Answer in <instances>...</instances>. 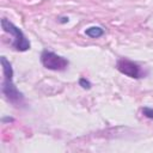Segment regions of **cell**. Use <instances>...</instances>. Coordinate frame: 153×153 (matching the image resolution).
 <instances>
[{
    "label": "cell",
    "instance_id": "8992f818",
    "mask_svg": "<svg viewBox=\"0 0 153 153\" xmlns=\"http://www.w3.org/2000/svg\"><path fill=\"white\" fill-rule=\"evenodd\" d=\"M142 114H143L145 117L153 120V109H152V108H149V106H143V108H142Z\"/></svg>",
    "mask_w": 153,
    "mask_h": 153
},
{
    "label": "cell",
    "instance_id": "ba28073f",
    "mask_svg": "<svg viewBox=\"0 0 153 153\" xmlns=\"http://www.w3.org/2000/svg\"><path fill=\"white\" fill-rule=\"evenodd\" d=\"M60 22H61V23H66V22H68V18H66V17H65V18H61Z\"/></svg>",
    "mask_w": 153,
    "mask_h": 153
},
{
    "label": "cell",
    "instance_id": "3957f363",
    "mask_svg": "<svg viewBox=\"0 0 153 153\" xmlns=\"http://www.w3.org/2000/svg\"><path fill=\"white\" fill-rule=\"evenodd\" d=\"M41 62L47 69L56 71V72L65 71L69 65V62L66 57H63L61 55H57L56 53L50 51V50H43L42 51Z\"/></svg>",
    "mask_w": 153,
    "mask_h": 153
},
{
    "label": "cell",
    "instance_id": "277c9868",
    "mask_svg": "<svg viewBox=\"0 0 153 153\" xmlns=\"http://www.w3.org/2000/svg\"><path fill=\"white\" fill-rule=\"evenodd\" d=\"M116 68L122 74H124L129 78H133V79H139V78L143 76V72H142L141 67L137 63H135L134 61L128 60L126 57H122V59L117 60Z\"/></svg>",
    "mask_w": 153,
    "mask_h": 153
},
{
    "label": "cell",
    "instance_id": "52a82bcc",
    "mask_svg": "<svg viewBox=\"0 0 153 153\" xmlns=\"http://www.w3.org/2000/svg\"><path fill=\"white\" fill-rule=\"evenodd\" d=\"M79 85H80L82 88H85V90H90V88H91V82H90L86 78H80V79H79Z\"/></svg>",
    "mask_w": 153,
    "mask_h": 153
},
{
    "label": "cell",
    "instance_id": "5b68a950",
    "mask_svg": "<svg viewBox=\"0 0 153 153\" xmlns=\"http://www.w3.org/2000/svg\"><path fill=\"white\" fill-rule=\"evenodd\" d=\"M85 33L91 38H99L104 35V30L100 26H91L85 30Z\"/></svg>",
    "mask_w": 153,
    "mask_h": 153
},
{
    "label": "cell",
    "instance_id": "7a4b0ae2",
    "mask_svg": "<svg viewBox=\"0 0 153 153\" xmlns=\"http://www.w3.org/2000/svg\"><path fill=\"white\" fill-rule=\"evenodd\" d=\"M1 27H2V30L5 32H8V33H11L14 37L12 45H13V48L16 50H18V51H26V50L30 49L29 39L25 37V35L23 33V31L18 26H16L8 19L2 18L1 19Z\"/></svg>",
    "mask_w": 153,
    "mask_h": 153
},
{
    "label": "cell",
    "instance_id": "6da1fadb",
    "mask_svg": "<svg viewBox=\"0 0 153 153\" xmlns=\"http://www.w3.org/2000/svg\"><path fill=\"white\" fill-rule=\"evenodd\" d=\"M0 61H1V66H2V73H4L1 91L10 102H12L14 104H19V103H22L24 97H23V93L17 90V87L13 82V68L5 56H1Z\"/></svg>",
    "mask_w": 153,
    "mask_h": 153
}]
</instances>
